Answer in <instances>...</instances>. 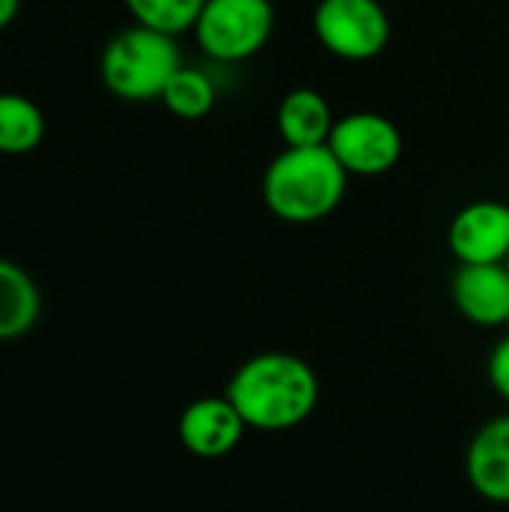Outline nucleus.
Returning a JSON list of instances; mask_svg holds the SVG:
<instances>
[{
	"instance_id": "f257e3e1",
	"label": "nucleus",
	"mask_w": 509,
	"mask_h": 512,
	"mask_svg": "<svg viewBox=\"0 0 509 512\" xmlns=\"http://www.w3.org/2000/svg\"><path fill=\"white\" fill-rule=\"evenodd\" d=\"M225 396L255 432H291L303 426L318 402V372L297 354L264 351L249 357L228 381Z\"/></svg>"
},
{
	"instance_id": "f03ea898",
	"label": "nucleus",
	"mask_w": 509,
	"mask_h": 512,
	"mask_svg": "<svg viewBox=\"0 0 509 512\" xmlns=\"http://www.w3.org/2000/svg\"><path fill=\"white\" fill-rule=\"evenodd\" d=\"M348 171L327 144L285 147L264 171L261 195L267 210L288 225H315L339 210L348 192Z\"/></svg>"
},
{
	"instance_id": "7ed1b4c3",
	"label": "nucleus",
	"mask_w": 509,
	"mask_h": 512,
	"mask_svg": "<svg viewBox=\"0 0 509 512\" xmlns=\"http://www.w3.org/2000/svg\"><path fill=\"white\" fill-rule=\"evenodd\" d=\"M183 57L177 36L132 24L108 39L99 57V78L105 90L123 102H156L168 81L180 72Z\"/></svg>"
},
{
	"instance_id": "20e7f679",
	"label": "nucleus",
	"mask_w": 509,
	"mask_h": 512,
	"mask_svg": "<svg viewBox=\"0 0 509 512\" xmlns=\"http://www.w3.org/2000/svg\"><path fill=\"white\" fill-rule=\"evenodd\" d=\"M192 30L210 60L243 63L267 48L276 9L273 0H207Z\"/></svg>"
},
{
	"instance_id": "39448f33",
	"label": "nucleus",
	"mask_w": 509,
	"mask_h": 512,
	"mask_svg": "<svg viewBox=\"0 0 509 512\" xmlns=\"http://www.w3.org/2000/svg\"><path fill=\"white\" fill-rule=\"evenodd\" d=\"M312 30L333 57L366 63L387 51L393 21L381 0H321L312 15Z\"/></svg>"
},
{
	"instance_id": "423d86ee",
	"label": "nucleus",
	"mask_w": 509,
	"mask_h": 512,
	"mask_svg": "<svg viewBox=\"0 0 509 512\" xmlns=\"http://www.w3.org/2000/svg\"><path fill=\"white\" fill-rule=\"evenodd\" d=\"M327 147L351 177H381L402 159L399 126L378 111H354L336 120Z\"/></svg>"
},
{
	"instance_id": "0eeeda50",
	"label": "nucleus",
	"mask_w": 509,
	"mask_h": 512,
	"mask_svg": "<svg viewBox=\"0 0 509 512\" xmlns=\"http://www.w3.org/2000/svg\"><path fill=\"white\" fill-rule=\"evenodd\" d=\"M447 246L459 264H504L509 255V204L492 198L465 204L447 228Z\"/></svg>"
},
{
	"instance_id": "6e6552de",
	"label": "nucleus",
	"mask_w": 509,
	"mask_h": 512,
	"mask_svg": "<svg viewBox=\"0 0 509 512\" xmlns=\"http://www.w3.org/2000/svg\"><path fill=\"white\" fill-rule=\"evenodd\" d=\"M246 423L228 396H204L186 405L177 423L180 444L198 459H222L234 453L246 435Z\"/></svg>"
},
{
	"instance_id": "1a4fd4ad",
	"label": "nucleus",
	"mask_w": 509,
	"mask_h": 512,
	"mask_svg": "<svg viewBox=\"0 0 509 512\" xmlns=\"http://www.w3.org/2000/svg\"><path fill=\"white\" fill-rule=\"evenodd\" d=\"M453 303L477 327H504L509 318L507 264H459L453 276Z\"/></svg>"
},
{
	"instance_id": "9d476101",
	"label": "nucleus",
	"mask_w": 509,
	"mask_h": 512,
	"mask_svg": "<svg viewBox=\"0 0 509 512\" xmlns=\"http://www.w3.org/2000/svg\"><path fill=\"white\" fill-rule=\"evenodd\" d=\"M465 471L483 501L509 507V414L492 417L477 429L468 444Z\"/></svg>"
},
{
	"instance_id": "9b49d317",
	"label": "nucleus",
	"mask_w": 509,
	"mask_h": 512,
	"mask_svg": "<svg viewBox=\"0 0 509 512\" xmlns=\"http://www.w3.org/2000/svg\"><path fill=\"white\" fill-rule=\"evenodd\" d=\"M336 126L333 108L315 87H294L282 96L276 111V129L285 147H321Z\"/></svg>"
},
{
	"instance_id": "f8f14e48",
	"label": "nucleus",
	"mask_w": 509,
	"mask_h": 512,
	"mask_svg": "<svg viewBox=\"0 0 509 512\" xmlns=\"http://www.w3.org/2000/svg\"><path fill=\"white\" fill-rule=\"evenodd\" d=\"M42 315V294L33 276L15 264L0 258V342H12L27 336Z\"/></svg>"
},
{
	"instance_id": "ddd939ff",
	"label": "nucleus",
	"mask_w": 509,
	"mask_h": 512,
	"mask_svg": "<svg viewBox=\"0 0 509 512\" xmlns=\"http://www.w3.org/2000/svg\"><path fill=\"white\" fill-rule=\"evenodd\" d=\"M45 114L24 93H0V156H27L45 141Z\"/></svg>"
},
{
	"instance_id": "4468645a",
	"label": "nucleus",
	"mask_w": 509,
	"mask_h": 512,
	"mask_svg": "<svg viewBox=\"0 0 509 512\" xmlns=\"http://www.w3.org/2000/svg\"><path fill=\"white\" fill-rule=\"evenodd\" d=\"M216 99H219L216 81L204 69L180 66V72L168 81L159 102L180 120H201L216 108Z\"/></svg>"
},
{
	"instance_id": "2eb2a0df",
	"label": "nucleus",
	"mask_w": 509,
	"mask_h": 512,
	"mask_svg": "<svg viewBox=\"0 0 509 512\" xmlns=\"http://www.w3.org/2000/svg\"><path fill=\"white\" fill-rule=\"evenodd\" d=\"M135 24L180 36L195 27L207 0H123Z\"/></svg>"
},
{
	"instance_id": "dca6fc26",
	"label": "nucleus",
	"mask_w": 509,
	"mask_h": 512,
	"mask_svg": "<svg viewBox=\"0 0 509 512\" xmlns=\"http://www.w3.org/2000/svg\"><path fill=\"white\" fill-rule=\"evenodd\" d=\"M489 381H492L495 393L504 402H509V336L495 345V351L489 357Z\"/></svg>"
},
{
	"instance_id": "f3484780",
	"label": "nucleus",
	"mask_w": 509,
	"mask_h": 512,
	"mask_svg": "<svg viewBox=\"0 0 509 512\" xmlns=\"http://www.w3.org/2000/svg\"><path fill=\"white\" fill-rule=\"evenodd\" d=\"M18 9H21V0H0V30L15 24Z\"/></svg>"
},
{
	"instance_id": "a211bd4d",
	"label": "nucleus",
	"mask_w": 509,
	"mask_h": 512,
	"mask_svg": "<svg viewBox=\"0 0 509 512\" xmlns=\"http://www.w3.org/2000/svg\"><path fill=\"white\" fill-rule=\"evenodd\" d=\"M504 327H507V336H509V318H507V324H504Z\"/></svg>"
},
{
	"instance_id": "6ab92c4d",
	"label": "nucleus",
	"mask_w": 509,
	"mask_h": 512,
	"mask_svg": "<svg viewBox=\"0 0 509 512\" xmlns=\"http://www.w3.org/2000/svg\"><path fill=\"white\" fill-rule=\"evenodd\" d=\"M504 264H507V270H509V255H507V261H504Z\"/></svg>"
}]
</instances>
